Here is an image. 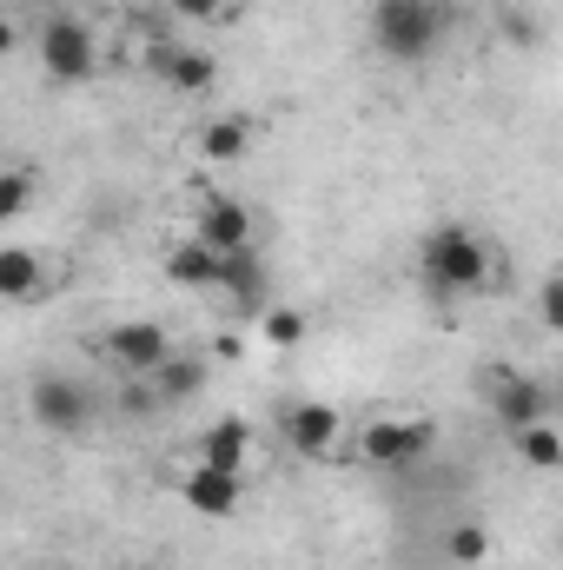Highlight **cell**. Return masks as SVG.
Listing matches in <instances>:
<instances>
[{
	"label": "cell",
	"instance_id": "obj_1",
	"mask_svg": "<svg viewBox=\"0 0 563 570\" xmlns=\"http://www.w3.org/2000/svg\"><path fill=\"white\" fill-rule=\"evenodd\" d=\"M418 279H424V292H431L437 305L484 298V292H497V253L484 246V233H471V226L444 219V226H431V233H424Z\"/></svg>",
	"mask_w": 563,
	"mask_h": 570
},
{
	"label": "cell",
	"instance_id": "obj_2",
	"mask_svg": "<svg viewBox=\"0 0 563 570\" xmlns=\"http://www.w3.org/2000/svg\"><path fill=\"white\" fill-rule=\"evenodd\" d=\"M372 47L398 67L437 60V47L451 40V7L444 0H372Z\"/></svg>",
	"mask_w": 563,
	"mask_h": 570
},
{
	"label": "cell",
	"instance_id": "obj_3",
	"mask_svg": "<svg viewBox=\"0 0 563 570\" xmlns=\"http://www.w3.org/2000/svg\"><path fill=\"white\" fill-rule=\"evenodd\" d=\"M100 405H113V399H107L100 385L73 379V372H47V379H33V392H27L33 425L53 431V438H80V431H93Z\"/></svg>",
	"mask_w": 563,
	"mask_h": 570
},
{
	"label": "cell",
	"instance_id": "obj_4",
	"mask_svg": "<svg viewBox=\"0 0 563 570\" xmlns=\"http://www.w3.org/2000/svg\"><path fill=\"white\" fill-rule=\"evenodd\" d=\"M40 73L53 87H87L100 73V40L80 13H47L40 20Z\"/></svg>",
	"mask_w": 563,
	"mask_h": 570
},
{
	"label": "cell",
	"instance_id": "obj_5",
	"mask_svg": "<svg viewBox=\"0 0 563 570\" xmlns=\"http://www.w3.org/2000/svg\"><path fill=\"white\" fill-rule=\"evenodd\" d=\"M100 352H107L127 379H152L179 345H172V332H166L159 318H120V325L100 332Z\"/></svg>",
	"mask_w": 563,
	"mask_h": 570
},
{
	"label": "cell",
	"instance_id": "obj_6",
	"mask_svg": "<svg viewBox=\"0 0 563 570\" xmlns=\"http://www.w3.org/2000/svg\"><path fill=\"white\" fill-rule=\"evenodd\" d=\"M551 405H557V392L544 385V379H531V372H491V412H497V425L511 431H531V425H544L551 419Z\"/></svg>",
	"mask_w": 563,
	"mask_h": 570
},
{
	"label": "cell",
	"instance_id": "obj_7",
	"mask_svg": "<svg viewBox=\"0 0 563 570\" xmlns=\"http://www.w3.org/2000/svg\"><path fill=\"white\" fill-rule=\"evenodd\" d=\"M431 438H437L431 419H372V425L358 431V458L385 464V471H405V464H418L424 451H431Z\"/></svg>",
	"mask_w": 563,
	"mask_h": 570
},
{
	"label": "cell",
	"instance_id": "obj_8",
	"mask_svg": "<svg viewBox=\"0 0 563 570\" xmlns=\"http://www.w3.org/2000/svg\"><path fill=\"white\" fill-rule=\"evenodd\" d=\"M279 438L292 458H305V464H318V458H332L338 444H345V419L332 412V405H318V399H305V405H285L279 419Z\"/></svg>",
	"mask_w": 563,
	"mask_h": 570
},
{
	"label": "cell",
	"instance_id": "obj_9",
	"mask_svg": "<svg viewBox=\"0 0 563 570\" xmlns=\"http://www.w3.org/2000/svg\"><path fill=\"white\" fill-rule=\"evenodd\" d=\"M192 233H199L213 253H246V246H259L253 206H246V199H233V193H206V199H199V219H192Z\"/></svg>",
	"mask_w": 563,
	"mask_h": 570
},
{
	"label": "cell",
	"instance_id": "obj_10",
	"mask_svg": "<svg viewBox=\"0 0 563 570\" xmlns=\"http://www.w3.org/2000/svg\"><path fill=\"white\" fill-rule=\"evenodd\" d=\"M159 273H166V285H179V292H219L226 253H213L199 233H186V239H172V246L159 253Z\"/></svg>",
	"mask_w": 563,
	"mask_h": 570
},
{
	"label": "cell",
	"instance_id": "obj_11",
	"mask_svg": "<svg viewBox=\"0 0 563 570\" xmlns=\"http://www.w3.org/2000/svg\"><path fill=\"white\" fill-rule=\"evenodd\" d=\"M179 498H186V511H199V518H239V504H246V478H239V471L192 464V471L179 478Z\"/></svg>",
	"mask_w": 563,
	"mask_h": 570
},
{
	"label": "cell",
	"instance_id": "obj_12",
	"mask_svg": "<svg viewBox=\"0 0 563 570\" xmlns=\"http://www.w3.org/2000/svg\"><path fill=\"white\" fill-rule=\"evenodd\" d=\"M152 73L172 87V94H186V100H199V94H213V80H219V60L213 53H199V47H152Z\"/></svg>",
	"mask_w": 563,
	"mask_h": 570
},
{
	"label": "cell",
	"instance_id": "obj_13",
	"mask_svg": "<svg viewBox=\"0 0 563 570\" xmlns=\"http://www.w3.org/2000/svg\"><path fill=\"white\" fill-rule=\"evenodd\" d=\"M246 458H253V425H246V419H213V425L192 438V464L246 471Z\"/></svg>",
	"mask_w": 563,
	"mask_h": 570
},
{
	"label": "cell",
	"instance_id": "obj_14",
	"mask_svg": "<svg viewBox=\"0 0 563 570\" xmlns=\"http://www.w3.org/2000/svg\"><path fill=\"white\" fill-rule=\"evenodd\" d=\"M219 292H226L239 312H266V298H273V266L259 259V246H246V253H226Z\"/></svg>",
	"mask_w": 563,
	"mask_h": 570
},
{
	"label": "cell",
	"instance_id": "obj_15",
	"mask_svg": "<svg viewBox=\"0 0 563 570\" xmlns=\"http://www.w3.org/2000/svg\"><path fill=\"white\" fill-rule=\"evenodd\" d=\"M152 392H159V405H166V412L192 405V399L206 392V358H192V352H172V358L152 372Z\"/></svg>",
	"mask_w": 563,
	"mask_h": 570
},
{
	"label": "cell",
	"instance_id": "obj_16",
	"mask_svg": "<svg viewBox=\"0 0 563 570\" xmlns=\"http://www.w3.org/2000/svg\"><path fill=\"white\" fill-rule=\"evenodd\" d=\"M40 292H47V259H40L33 246H0V298L27 305V298H40Z\"/></svg>",
	"mask_w": 563,
	"mask_h": 570
},
{
	"label": "cell",
	"instance_id": "obj_17",
	"mask_svg": "<svg viewBox=\"0 0 563 570\" xmlns=\"http://www.w3.org/2000/svg\"><path fill=\"white\" fill-rule=\"evenodd\" d=\"M246 146H253V120L246 114H219V120L199 127V159H213V166L246 159Z\"/></svg>",
	"mask_w": 563,
	"mask_h": 570
},
{
	"label": "cell",
	"instance_id": "obj_18",
	"mask_svg": "<svg viewBox=\"0 0 563 570\" xmlns=\"http://www.w3.org/2000/svg\"><path fill=\"white\" fill-rule=\"evenodd\" d=\"M517 458L531 464V471H557L563 464V431L544 419V425H531V431H517Z\"/></svg>",
	"mask_w": 563,
	"mask_h": 570
},
{
	"label": "cell",
	"instance_id": "obj_19",
	"mask_svg": "<svg viewBox=\"0 0 563 570\" xmlns=\"http://www.w3.org/2000/svg\"><path fill=\"white\" fill-rule=\"evenodd\" d=\"M444 558L457 570L484 564V558H491V531H484V524H451V531H444Z\"/></svg>",
	"mask_w": 563,
	"mask_h": 570
},
{
	"label": "cell",
	"instance_id": "obj_20",
	"mask_svg": "<svg viewBox=\"0 0 563 570\" xmlns=\"http://www.w3.org/2000/svg\"><path fill=\"white\" fill-rule=\"evenodd\" d=\"M27 206H33V173L27 166H7L0 173V226H20Z\"/></svg>",
	"mask_w": 563,
	"mask_h": 570
},
{
	"label": "cell",
	"instance_id": "obj_21",
	"mask_svg": "<svg viewBox=\"0 0 563 570\" xmlns=\"http://www.w3.org/2000/svg\"><path fill=\"white\" fill-rule=\"evenodd\" d=\"M259 332H266V345L292 352V345H305V312L298 305H266L259 312Z\"/></svg>",
	"mask_w": 563,
	"mask_h": 570
},
{
	"label": "cell",
	"instance_id": "obj_22",
	"mask_svg": "<svg viewBox=\"0 0 563 570\" xmlns=\"http://www.w3.org/2000/svg\"><path fill=\"white\" fill-rule=\"evenodd\" d=\"M537 318H544V332L563 338V273H551V279L537 285Z\"/></svg>",
	"mask_w": 563,
	"mask_h": 570
},
{
	"label": "cell",
	"instance_id": "obj_23",
	"mask_svg": "<svg viewBox=\"0 0 563 570\" xmlns=\"http://www.w3.org/2000/svg\"><path fill=\"white\" fill-rule=\"evenodd\" d=\"M166 7H172L179 20H226L239 0H166Z\"/></svg>",
	"mask_w": 563,
	"mask_h": 570
},
{
	"label": "cell",
	"instance_id": "obj_24",
	"mask_svg": "<svg viewBox=\"0 0 563 570\" xmlns=\"http://www.w3.org/2000/svg\"><path fill=\"white\" fill-rule=\"evenodd\" d=\"M504 33H511L517 47H537V33H544V27H537V13H524V7H511V13H504Z\"/></svg>",
	"mask_w": 563,
	"mask_h": 570
},
{
	"label": "cell",
	"instance_id": "obj_25",
	"mask_svg": "<svg viewBox=\"0 0 563 570\" xmlns=\"http://www.w3.org/2000/svg\"><path fill=\"white\" fill-rule=\"evenodd\" d=\"M557 399H563V372H557Z\"/></svg>",
	"mask_w": 563,
	"mask_h": 570
}]
</instances>
